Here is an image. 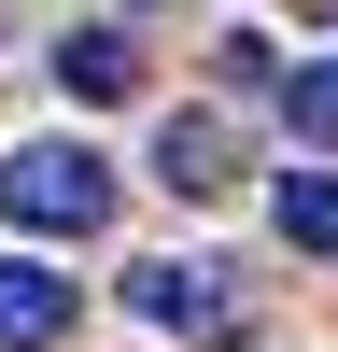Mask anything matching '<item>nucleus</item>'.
Returning a JSON list of instances; mask_svg holds the SVG:
<instances>
[{"instance_id":"obj_1","label":"nucleus","mask_w":338,"mask_h":352,"mask_svg":"<svg viewBox=\"0 0 338 352\" xmlns=\"http://www.w3.org/2000/svg\"><path fill=\"white\" fill-rule=\"evenodd\" d=\"M127 310L155 338H197V352H240L254 338V296H240L225 254H155V268H127Z\"/></svg>"},{"instance_id":"obj_2","label":"nucleus","mask_w":338,"mask_h":352,"mask_svg":"<svg viewBox=\"0 0 338 352\" xmlns=\"http://www.w3.org/2000/svg\"><path fill=\"white\" fill-rule=\"evenodd\" d=\"M0 212H14L28 240H99V226H113V155H84V141H28V155L0 169Z\"/></svg>"},{"instance_id":"obj_3","label":"nucleus","mask_w":338,"mask_h":352,"mask_svg":"<svg viewBox=\"0 0 338 352\" xmlns=\"http://www.w3.org/2000/svg\"><path fill=\"white\" fill-rule=\"evenodd\" d=\"M155 184L169 197H225L240 184V127H225V113H169L155 127Z\"/></svg>"},{"instance_id":"obj_4","label":"nucleus","mask_w":338,"mask_h":352,"mask_svg":"<svg viewBox=\"0 0 338 352\" xmlns=\"http://www.w3.org/2000/svg\"><path fill=\"white\" fill-rule=\"evenodd\" d=\"M56 85L71 99H141V28H113V14L56 28Z\"/></svg>"},{"instance_id":"obj_5","label":"nucleus","mask_w":338,"mask_h":352,"mask_svg":"<svg viewBox=\"0 0 338 352\" xmlns=\"http://www.w3.org/2000/svg\"><path fill=\"white\" fill-rule=\"evenodd\" d=\"M71 338V282L43 254H0V352H56Z\"/></svg>"},{"instance_id":"obj_6","label":"nucleus","mask_w":338,"mask_h":352,"mask_svg":"<svg viewBox=\"0 0 338 352\" xmlns=\"http://www.w3.org/2000/svg\"><path fill=\"white\" fill-rule=\"evenodd\" d=\"M268 226L296 254H338V169H282V197H268Z\"/></svg>"},{"instance_id":"obj_7","label":"nucleus","mask_w":338,"mask_h":352,"mask_svg":"<svg viewBox=\"0 0 338 352\" xmlns=\"http://www.w3.org/2000/svg\"><path fill=\"white\" fill-rule=\"evenodd\" d=\"M282 99H296V141H310V155H338V56H310Z\"/></svg>"}]
</instances>
